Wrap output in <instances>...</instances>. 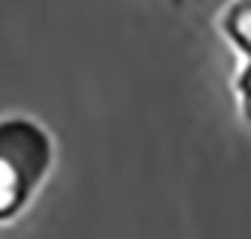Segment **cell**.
Returning a JSON list of instances; mask_svg holds the SVG:
<instances>
[{
    "mask_svg": "<svg viewBox=\"0 0 251 239\" xmlns=\"http://www.w3.org/2000/svg\"><path fill=\"white\" fill-rule=\"evenodd\" d=\"M57 146L51 132L27 114L0 117V224L27 213L54 170Z\"/></svg>",
    "mask_w": 251,
    "mask_h": 239,
    "instance_id": "6da1fadb",
    "label": "cell"
},
{
    "mask_svg": "<svg viewBox=\"0 0 251 239\" xmlns=\"http://www.w3.org/2000/svg\"><path fill=\"white\" fill-rule=\"evenodd\" d=\"M215 30L236 54L233 99L245 126H251V0H227L215 18Z\"/></svg>",
    "mask_w": 251,
    "mask_h": 239,
    "instance_id": "7a4b0ae2",
    "label": "cell"
},
{
    "mask_svg": "<svg viewBox=\"0 0 251 239\" xmlns=\"http://www.w3.org/2000/svg\"><path fill=\"white\" fill-rule=\"evenodd\" d=\"M174 3H182V0H174Z\"/></svg>",
    "mask_w": 251,
    "mask_h": 239,
    "instance_id": "3957f363",
    "label": "cell"
}]
</instances>
